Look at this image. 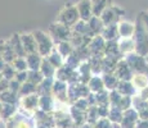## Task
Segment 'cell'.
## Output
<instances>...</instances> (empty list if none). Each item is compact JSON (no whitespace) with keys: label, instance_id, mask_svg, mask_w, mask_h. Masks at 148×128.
I'll list each match as a JSON object with an SVG mask.
<instances>
[{"label":"cell","instance_id":"cell-40","mask_svg":"<svg viewBox=\"0 0 148 128\" xmlns=\"http://www.w3.org/2000/svg\"><path fill=\"white\" fill-rule=\"evenodd\" d=\"M12 65H13L14 69H16V72H23V70H28L26 56H17V58L13 60Z\"/></svg>","mask_w":148,"mask_h":128},{"label":"cell","instance_id":"cell-7","mask_svg":"<svg viewBox=\"0 0 148 128\" xmlns=\"http://www.w3.org/2000/svg\"><path fill=\"white\" fill-rule=\"evenodd\" d=\"M39 101H40L39 93H32V95L19 98L18 109L28 115H35V113L39 110Z\"/></svg>","mask_w":148,"mask_h":128},{"label":"cell","instance_id":"cell-30","mask_svg":"<svg viewBox=\"0 0 148 128\" xmlns=\"http://www.w3.org/2000/svg\"><path fill=\"white\" fill-rule=\"evenodd\" d=\"M41 72V74L44 76V78H56V72L57 69L53 67L52 64L48 62L47 58L42 59L41 62V65H40V69H39Z\"/></svg>","mask_w":148,"mask_h":128},{"label":"cell","instance_id":"cell-51","mask_svg":"<svg viewBox=\"0 0 148 128\" xmlns=\"http://www.w3.org/2000/svg\"><path fill=\"white\" fill-rule=\"evenodd\" d=\"M21 86H22V85L19 83L18 81H16V79H12V81H9V90L12 91V92L17 93V95H18V93H19V90H21Z\"/></svg>","mask_w":148,"mask_h":128},{"label":"cell","instance_id":"cell-9","mask_svg":"<svg viewBox=\"0 0 148 128\" xmlns=\"http://www.w3.org/2000/svg\"><path fill=\"white\" fill-rule=\"evenodd\" d=\"M90 93L88 85L84 83H71L68 85L67 89V96H68V101L70 104H73L75 101H77L81 98H86Z\"/></svg>","mask_w":148,"mask_h":128},{"label":"cell","instance_id":"cell-1","mask_svg":"<svg viewBox=\"0 0 148 128\" xmlns=\"http://www.w3.org/2000/svg\"><path fill=\"white\" fill-rule=\"evenodd\" d=\"M133 39L135 41L136 53L143 56L148 55V31L139 14L135 21V32H134V37Z\"/></svg>","mask_w":148,"mask_h":128},{"label":"cell","instance_id":"cell-60","mask_svg":"<svg viewBox=\"0 0 148 128\" xmlns=\"http://www.w3.org/2000/svg\"><path fill=\"white\" fill-rule=\"evenodd\" d=\"M1 78H3V76H1V73H0V81H1Z\"/></svg>","mask_w":148,"mask_h":128},{"label":"cell","instance_id":"cell-47","mask_svg":"<svg viewBox=\"0 0 148 128\" xmlns=\"http://www.w3.org/2000/svg\"><path fill=\"white\" fill-rule=\"evenodd\" d=\"M71 105H72V106H75L76 109L81 110V112H86V110L90 108V105H89V102H88L86 98H81V99H79L77 101H75L73 104H71Z\"/></svg>","mask_w":148,"mask_h":128},{"label":"cell","instance_id":"cell-12","mask_svg":"<svg viewBox=\"0 0 148 128\" xmlns=\"http://www.w3.org/2000/svg\"><path fill=\"white\" fill-rule=\"evenodd\" d=\"M76 8H77L79 16H80V19L84 22H88L93 16V4L92 0H79L76 3Z\"/></svg>","mask_w":148,"mask_h":128},{"label":"cell","instance_id":"cell-58","mask_svg":"<svg viewBox=\"0 0 148 128\" xmlns=\"http://www.w3.org/2000/svg\"><path fill=\"white\" fill-rule=\"evenodd\" d=\"M81 128H94V127H93L92 124H88V123H85V124H84V126H82Z\"/></svg>","mask_w":148,"mask_h":128},{"label":"cell","instance_id":"cell-37","mask_svg":"<svg viewBox=\"0 0 148 128\" xmlns=\"http://www.w3.org/2000/svg\"><path fill=\"white\" fill-rule=\"evenodd\" d=\"M121 60V59H120ZM117 62L116 59L108 58V56H103L102 58V67H103V73H113L115 72V68L117 65Z\"/></svg>","mask_w":148,"mask_h":128},{"label":"cell","instance_id":"cell-35","mask_svg":"<svg viewBox=\"0 0 148 128\" xmlns=\"http://www.w3.org/2000/svg\"><path fill=\"white\" fill-rule=\"evenodd\" d=\"M18 100H19V96L17 93L12 92L10 90L0 92V102L1 104H18Z\"/></svg>","mask_w":148,"mask_h":128},{"label":"cell","instance_id":"cell-48","mask_svg":"<svg viewBox=\"0 0 148 128\" xmlns=\"http://www.w3.org/2000/svg\"><path fill=\"white\" fill-rule=\"evenodd\" d=\"M93 127L94 128H113V123L108 118H99Z\"/></svg>","mask_w":148,"mask_h":128},{"label":"cell","instance_id":"cell-5","mask_svg":"<svg viewBox=\"0 0 148 128\" xmlns=\"http://www.w3.org/2000/svg\"><path fill=\"white\" fill-rule=\"evenodd\" d=\"M48 33L53 39V41L56 44H58V42L62 41H70L71 36H72V28L56 21L53 23H50V26L48 27Z\"/></svg>","mask_w":148,"mask_h":128},{"label":"cell","instance_id":"cell-14","mask_svg":"<svg viewBox=\"0 0 148 128\" xmlns=\"http://www.w3.org/2000/svg\"><path fill=\"white\" fill-rule=\"evenodd\" d=\"M138 121H139V113L134 108H130V109L124 112V118H122L120 126L121 128H135V124Z\"/></svg>","mask_w":148,"mask_h":128},{"label":"cell","instance_id":"cell-11","mask_svg":"<svg viewBox=\"0 0 148 128\" xmlns=\"http://www.w3.org/2000/svg\"><path fill=\"white\" fill-rule=\"evenodd\" d=\"M113 74L117 77L119 81H132L133 76H134V72L132 70V68L127 65V63L124 60V58L121 60L117 62V65L115 68V72Z\"/></svg>","mask_w":148,"mask_h":128},{"label":"cell","instance_id":"cell-25","mask_svg":"<svg viewBox=\"0 0 148 128\" xmlns=\"http://www.w3.org/2000/svg\"><path fill=\"white\" fill-rule=\"evenodd\" d=\"M88 24H89L90 30H92V32H93L94 36L101 35L102 31H103V28L106 27L104 23H103V21H102V18L98 17V16H93L92 18L88 21Z\"/></svg>","mask_w":148,"mask_h":128},{"label":"cell","instance_id":"cell-29","mask_svg":"<svg viewBox=\"0 0 148 128\" xmlns=\"http://www.w3.org/2000/svg\"><path fill=\"white\" fill-rule=\"evenodd\" d=\"M132 83L134 85V87L139 92L142 89L148 86V74H146V73H134L132 78Z\"/></svg>","mask_w":148,"mask_h":128},{"label":"cell","instance_id":"cell-38","mask_svg":"<svg viewBox=\"0 0 148 128\" xmlns=\"http://www.w3.org/2000/svg\"><path fill=\"white\" fill-rule=\"evenodd\" d=\"M36 89H38L36 85H34V83H31V82L27 81V82H25V83H22L18 96L19 98H23V96H28V95H32V93H36Z\"/></svg>","mask_w":148,"mask_h":128},{"label":"cell","instance_id":"cell-18","mask_svg":"<svg viewBox=\"0 0 148 128\" xmlns=\"http://www.w3.org/2000/svg\"><path fill=\"white\" fill-rule=\"evenodd\" d=\"M116 90L121 93L122 96H135L138 95V90L134 87L132 81H119Z\"/></svg>","mask_w":148,"mask_h":128},{"label":"cell","instance_id":"cell-3","mask_svg":"<svg viewBox=\"0 0 148 128\" xmlns=\"http://www.w3.org/2000/svg\"><path fill=\"white\" fill-rule=\"evenodd\" d=\"M80 21V16H79L76 4L72 3H67L61 10H59L58 16H57V22L67 26V27L72 28L77 22Z\"/></svg>","mask_w":148,"mask_h":128},{"label":"cell","instance_id":"cell-62","mask_svg":"<svg viewBox=\"0 0 148 128\" xmlns=\"http://www.w3.org/2000/svg\"><path fill=\"white\" fill-rule=\"evenodd\" d=\"M0 110H1V102H0Z\"/></svg>","mask_w":148,"mask_h":128},{"label":"cell","instance_id":"cell-44","mask_svg":"<svg viewBox=\"0 0 148 128\" xmlns=\"http://www.w3.org/2000/svg\"><path fill=\"white\" fill-rule=\"evenodd\" d=\"M16 74H17V72H16V69L13 68L12 64H7L5 65V68H4V70L1 72L3 78L8 79V81H12V79L16 78Z\"/></svg>","mask_w":148,"mask_h":128},{"label":"cell","instance_id":"cell-19","mask_svg":"<svg viewBox=\"0 0 148 128\" xmlns=\"http://www.w3.org/2000/svg\"><path fill=\"white\" fill-rule=\"evenodd\" d=\"M8 42H9V45L12 46V49L14 50L17 56H26L23 45H22L21 33H14V35H12V37L8 39Z\"/></svg>","mask_w":148,"mask_h":128},{"label":"cell","instance_id":"cell-59","mask_svg":"<svg viewBox=\"0 0 148 128\" xmlns=\"http://www.w3.org/2000/svg\"><path fill=\"white\" fill-rule=\"evenodd\" d=\"M71 128H81V127H79V126H76V124H73V126L71 127Z\"/></svg>","mask_w":148,"mask_h":128},{"label":"cell","instance_id":"cell-17","mask_svg":"<svg viewBox=\"0 0 148 128\" xmlns=\"http://www.w3.org/2000/svg\"><path fill=\"white\" fill-rule=\"evenodd\" d=\"M104 56L120 60L124 56L121 55L120 50H119L117 41H106V47H104Z\"/></svg>","mask_w":148,"mask_h":128},{"label":"cell","instance_id":"cell-43","mask_svg":"<svg viewBox=\"0 0 148 128\" xmlns=\"http://www.w3.org/2000/svg\"><path fill=\"white\" fill-rule=\"evenodd\" d=\"M95 102L97 105H110V91L104 90L95 93Z\"/></svg>","mask_w":148,"mask_h":128},{"label":"cell","instance_id":"cell-26","mask_svg":"<svg viewBox=\"0 0 148 128\" xmlns=\"http://www.w3.org/2000/svg\"><path fill=\"white\" fill-rule=\"evenodd\" d=\"M42 59L44 58H42L39 53H34V54H28V55H26L28 70H39L40 69Z\"/></svg>","mask_w":148,"mask_h":128},{"label":"cell","instance_id":"cell-8","mask_svg":"<svg viewBox=\"0 0 148 128\" xmlns=\"http://www.w3.org/2000/svg\"><path fill=\"white\" fill-rule=\"evenodd\" d=\"M125 14V10L121 7L112 4L110 8H107L103 13L101 14V18L103 21L104 26H111V24H117L121 21V17Z\"/></svg>","mask_w":148,"mask_h":128},{"label":"cell","instance_id":"cell-41","mask_svg":"<svg viewBox=\"0 0 148 128\" xmlns=\"http://www.w3.org/2000/svg\"><path fill=\"white\" fill-rule=\"evenodd\" d=\"M98 119H99V115H98V110H97V105L95 106H90L86 110V123L94 126Z\"/></svg>","mask_w":148,"mask_h":128},{"label":"cell","instance_id":"cell-20","mask_svg":"<svg viewBox=\"0 0 148 128\" xmlns=\"http://www.w3.org/2000/svg\"><path fill=\"white\" fill-rule=\"evenodd\" d=\"M18 112V104H1V110H0V121L8 122L12 116Z\"/></svg>","mask_w":148,"mask_h":128},{"label":"cell","instance_id":"cell-24","mask_svg":"<svg viewBox=\"0 0 148 128\" xmlns=\"http://www.w3.org/2000/svg\"><path fill=\"white\" fill-rule=\"evenodd\" d=\"M70 115L72 118L73 123L79 127H82L85 123H86V112H81V110L76 109L75 106L71 105V109H70Z\"/></svg>","mask_w":148,"mask_h":128},{"label":"cell","instance_id":"cell-55","mask_svg":"<svg viewBox=\"0 0 148 128\" xmlns=\"http://www.w3.org/2000/svg\"><path fill=\"white\" fill-rule=\"evenodd\" d=\"M139 16H140L142 21H143V23H144V26H146V28L148 31V12H142Z\"/></svg>","mask_w":148,"mask_h":128},{"label":"cell","instance_id":"cell-27","mask_svg":"<svg viewBox=\"0 0 148 128\" xmlns=\"http://www.w3.org/2000/svg\"><path fill=\"white\" fill-rule=\"evenodd\" d=\"M72 31L75 33H79V35H82V36H86V37H94V35H93L92 30H90L89 24H88V22H84V21H79L77 23L72 27Z\"/></svg>","mask_w":148,"mask_h":128},{"label":"cell","instance_id":"cell-4","mask_svg":"<svg viewBox=\"0 0 148 128\" xmlns=\"http://www.w3.org/2000/svg\"><path fill=\"white\" fill-rule=\"evenodd\" d=\"M4 126L5 128H36V121L34 115H28L18 109L9 121L5 122Z\"/></svg>","mask_w":148,"mask_h":128},{"label":"cell","instance_id":"cell-61","mask_svg":"<svg viewBox=\"0 0 148 128\" xmlns=\"http://www.w3.org/2000/svg\"><path fill=\"white\" fill-rule=\"evenodd\" d=\"M53 128H61V127H58V126H54Z\"/></svg>","mask_w":148,"mask_h":128},{"label":"cell","instance_id":"cell-50","mask_svg":"<svg viewBox=\"0 0 148 128\" xmlns=\"http://www.w3.org/2000/svg\"><path fill=\"white\" fill-rule=\"evenodd\" d=\"M16 81H18L19 83H25V82L28 81V70H23V72H17L16 74Z\"/></svg>","mask_w":148,"mask_h":128},{"label":"cell","instance_id":"cell-31","mask_svg":"<svg viewBox=\"0 0 148 128\" xmlns=\"http://www.w3.org/2000/svg\"><path fill=\"white\" fill-rule=\"evenodd\" d=\"M102 79H103V83H104V89L107 91L116 90L119 79L113 73H103V74H102Z\"/></svg>","mask_w":148,"mask_h":128},{"label":"cell","instance_id":"cell-33","mask_svg":"<svg viewBox=\"0 0 148 128\" xmlns=\"http://www.w3.org/2000/svg\"><path fill=\"white\" fill-rule=\"evenodd\" d=\"M53 83H54V78H44V81L40 85H38V89H36V93L39 95H49L52 93L53 89Z\"/></svg>","mask_w":148,"mask_h":128},{"label":"cell","instance_id":"cell-45","mask_svg":"<svg viewBox=\"0 0 148 128\" xmlns=\"http://www.w3.org/2000/svg\"><path fill=\"white\" fill-rule=\"evenodd\" d=\"M119 108L121 110H124V112L133 108V96H122L120 102H119Z\"/></svg>","mask_w":148,"mask_h":128},{"label":"cell","instance_id":"cell-10","mask_svg":"<svg viewBox=\"0 0 148 128\" xmlns=\"http://www.w3.org/2000/svg\"><path fill=\"white\" fill-rule=\"evenodd\" d=\"M104 47H106V40L101 35H97L92 37L90 42L88 44V50H89L90 56H104Z\"/></svg>","mask_w":148,"mask_h":128},{"label":"cell","instance_id":"cell-42","mask_svg":"<svg viewBox=\"0 0 148 128\" xmlns=\"http://www.w3.org/2000/svg\"><path fill=\"white\" fill-rule=\"evenodd\" d=\"M42 81H44V76L41 74L40 70H28V82L38 86Z\"/></svg>","mask_w":148,"mask_h":128},{"label":"cell","instance_id":"cell-56","mask_svg":"<svg viewBox=\"0 0 148 128\" xmlns=\"http://www.w3.org/2000/svg\"><path fill=\"white\" fill-rule=\"evenodd\" d=\"M5 45H7V40L0 39V56H1L3 51H4V49H5Z\"/></svg>","mask_w":148,"mask_h":128},{"label":"cell","instance_id":"cell-28","mask_svg":"<svg viewBox=\"0 0 148 128\" xmlns=\"http://www.w3.org/2000/svg\"><path fill=\"white\" fill-rule=\"evenodd\" d=\"M93 4V13L94 16L101 17V14L112 5V0H92Z\"/></svg>","mask_w":148,"mask_h":128},{"label":"cell","instance_id":"cell-2","mask_svg":"<svg viewBox=\"0 0 148 128\" xmlns=\"http://www.w3.org/2000/svg\"><path fill=\"white\" fill-rule=\"evenodd\" d=\"M32 35H34L35 41H36L38 53L40 54L42 58H47V56L56 49V42L53 41V39L50 37L49 33L42 31V30L32 31Z\"/></svg>","mask_w":148,"mask_h":128},{"label":"cell","instance_id":"cell-46","mask_svg":"<svg viewBox=\"0 0 148 128\" xmlns=\"http://www.w3.org/2000/svg\"><path fill=\"white\" fill-rule=\"evenodd\" d=\"M121 98L122 95L117 90L110 91V106H119V102H120Z\"/></svg>","mask_w":148,"mask_h":128},{"label":"cell","instance_id":"cell-53","mask_svg":"<svg viewBox=\"0 0 148 128\" xmlns=\"http://www.w3.org/2000/svg\"><path fill=\"white\" fill-rule=\"evenodd\" d=\"M138 96L140 99H143V100H146L148 101V86L147 87H144V89H142L140 91L138 92Z\"/></svg>","mask_w":148,"mask_h":128},{"label":"cell","instance_id":"cell-22","mask_svg":"<svg viewBox=\"0 0 148 128\" xmlns=\"http://www.w3.org/2000/svg\"><path fill=\"white\" fill-rule=\"evenodd\" d=\"M88 89H89L90 92L93 93H98L104 91V83L103 79H102V76H92V78L88 82Z\"/></svg>","mask_w":148,"mask_h":128},{"label":"cell","instance_id":"cell-23","mask_svg":"<svg viewBox=\"0 0 148 128\" xmlns=\"http://www.w3.org/2000/svg\"><path fill=\"white\" fill-rule=\"evenodd\" d=\"M101 36L103 37L106 41H117L119 39V31H117V24H111L106 26L102 31Z\"/></svg>","mask_w":148,"mask_h":128},{"label":"cell","instance_id":"cell-49","mask_svg":"<svg viewBox=\"0 0 148 128\" xmlns=\"http://www.w3.org/2000/svg\"><path fill=\"white\" fill-rule=\"evenodd\" d=\"M110 105H97V110H98L99 118H108V113H110Z\"/></svg>","mask_w":148,"mask_h":128},{"label":"cell","instance_id":"cell-13","mask_svg":"<svg viewBox=\"0 0 148 128\" xmlns=\"http://www.w3.org/2000/svg\"><path fill=\"white\" fill-rule=\"evenodd\" d=\"M117 31H119V37H120V39L134 37L135 22L122 21V19H121V21L117 23Z\"/></svg>","mask_w":148,"mask_h":128},{"label":"cell","instance_id":"cell-15","mask_svg":"<svg viewBox=\"0 0 148 128\" xmlns=\"http://www.w3.org/2000/svg\"><path fill=\"white\" fill-rule=\"evenodd\" d=\"M21 40H22V45H23L26 55L38 53V46H36V41H35V37H34L32 32L21 33Z\"/></svg>","mask_w":148,"mask_h":128},{"label":"cell","instance_id":"cell-32","mask_svg":"<svg viewBox=\"0 0 148 128\" xmlns=\"http://www.w3.org/2000/svg\"><path fill=\"white\" fill-rule=\"evenodd\" d=\"M56 50L58 51V53L64 58V60H66V58H68V56L73 53L75 49H73L72 44H71L70 41H62V42L56 44Z\"/></svg>","mask_w":148,"mask_h":128},{"label":"cell","instance_id":"cell-39","mask_svg":"<svg viewBox=\"0 0 148 128\" xmlns=\"http://www.w3.org/2000/svg\"><path fill=\"white\" fill-rule=\"evenodd\" d=\"M0 58L4 59V60L7 62L8 64H12L13 60L17 58L16 53H14V50L12 49V46L9 45L8 40H7V45H5V49H4V51H3V54H1V56H0Z\"/></svg>","mask_w":148,"mask_h":128},{"label":"cell","instance_id":"cell-21","mask_svg":"<svg viewBox=\"0 0 148 128\" xmlns=\"http://www.w3.org/2000/svg\"><path fill=\"white\" fill-rule=\"evenodd\" d=\"M54 96L52 93L49 95H41L39 101V109L45 113H53L54 110Z\"/></svg>","mask_w":148,"mask_h":128},{"label":"cell","instance_id":"cell-16","mask_svg":"<svg viewBox=\"0 0 148 128\" xmlns=\"http://www.w3.org/2000/svg\"><path fill=\"white\" fill-rule=\"evenodd\" d=\"M119 44V50H120L121 55L125 56L130 53H134L135 51V41L133 37L129 39H119L117 40Z\"/></svg>","mask_w":148,"mask_h":128},{"label":"cell","instance_id":"cell-54","mask_svg":"<svg viewBox=\"0 0 148 128\" xmlns=\"http://www.w3.org/2000/svg\"><path fill=\"white\" fill-rule=\"evenodd\" d=\"M135 128H148V121L144 119H139L135 124Z\"/></svg>","mask_w":148,"mask_h":128},{"label":"cell","instance_id":"cell-57","mask_svg":"<svg viewBox=\"0 0 148 128\" xmlns=\"http://www.w3.org/2000/svg\"><path fill=\"white\" fill-rule=\"evenodd\" d=\"M7 64H8V63L4 60V59L0 58V73H1L3 70H4V68H5V65H7Z\"/></svg>","mask_w":148,"mask_h":128},{"label":"cell","instance_id":"cell-34","mask_svg":"<svg viewBox=\"0 0 148 128\" xmlns=\"http://www.w3.org/2000/svg\"><path fill=\"white\" fill-rule=\"evenodd\" d=\"M47 59H48V62L56 68V69H58V68H61L62 65H64V58L56 49L47 56Z\"/></svg>","mask_w":148,"mask_h":128},{"label":"cell","instance_id":"cell-52","mask_svg":"<svg viewBox=\"0 0 148 128\" xmlns=\"http://www.w3.org/2000/svg\"><path fill=\"white\" fill-rule=\"evenodd\" d=\"M7 90H9V81L5 78H1V81H0V92H4Z\"/></svg>","mask_w":148,"mask_h":128},{"label":"cell","instance_id":"cell-6","mask_svg":"<svg viewBox=\"0 0 148 128\" xmlns=\"http://www.w3.org/2000/svg\"><path fill=\"white\" fill-rule=\"evenodd\" d=\"M124 60L127 63L132 70L134 73H146L147 74V69H148V64L146 60V56L138 54L136 51L130 53L127 55L124 56Z\"/></svg>","mask_w":148,"mask_h":128},{"label":"cell","instance_id":"cell-36","mask_svg":"<svg viewBox=\"0 0 148 128\" xmlns=\"http://www.w3.org/2000/svg\"><path fill=\"white\" fill-rule=\"evenodd\" d=\"M124 118V110H121L119 106H111L110 108V113H108V119L112 123H117L120 124Z\"/></svg>","mask_w":148,"mask_h":128}]
</instances>
